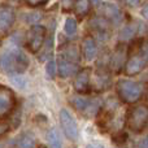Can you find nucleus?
<instances>
[{"instance_id": "19", "label": "nucleus", "mask_w": 148, "mask_h": 148, "mask_svg": "<svg viewBox=\"0 0 148 148\" xmlns=\"http://www.w3.org/2000/svg\"><path fill=\"white\" fill-rule=\"evenodd\" d=\"M64 30L65 33L68 34V35H73V34H75L77 31V21L74 20V18H68L66 21H65V26H64Z\"/></svg>"}, {"instance_id": "4", "label": "nucleus", "mask_w": 148, "mask_h": 148, "mask_svg": "<svg viewBox=\"0 0 148 148\" xmlns=\"http://www.w3.org/2000/svg\"><path fill=\"white\" fill-rule=\"evenodd\" d=\"M148 123V107L138 105L129 110L127 113V127L134 133L142 131Z\"/></svg>"}, {"instance_id": "9", "label": "nucleus", "mask_w": 148, "mask_h": 148, "mask_svg": "<svg viewBox=\"0 0 148 148\" xmlns=\"http://www.w3.org/2000/svg\"><path fill=\"white\" fill-rule=\"evenodd\" d=\"M72 104L77 110H81V112L86 113L87 116H92L100 109V104L97 100H88L78 96L72 97Z\"/></svg>"}, {"instance_id": "13", "label": "nucleus", "mask_w": 148, "mask_h": 148, "mask_svg": "<svg viewBox=\"0 0 148 148\" xmlns=\"http://www.w3.org/2000/svg\"><path fill=\"white\" fill-rule=\"evenodd\" d=\"M82 55L86 60H92L96 56V43H95L92 36H86L82 40Z\"/></svg>"}, {"instance_id": "31", "label": "nucleus", "mask_w": 148, "mask_h": 148, "mask_svg": "<svg viewBox=\"0 0 148 148\" xmlns=\"http://www.w3.org/2000/svg\"><path fill=\"white\" fill-rule=\"evenodd\" d=\"M38 148H46V147H44V146H40V147H38Z\"/></svg>"}, {"instance_id": "20", "label": "nucleus", "mask_w": 148, "mask_h": 148, "mask_svg": "<svg viewBox=\"0 0 148 148\" xmlns=\"http://www.w3.org/2000/svg\"><path fill=\"white\" fill-rule=\"evenodd\" d=\"M46 70H47V74H48L49 78H55V75H56V70H57L56 62H55V61H49L48 64H47Z\"/></svg>"}, {"instance_id": "8", "label": "nucleus", "mask_w": 148, "mask_h": 148, "mask_svg": "<svg viewBox=\"0 0 148 148\" xmlns=\"http://www.w3.org/2000/svg\"><path fill=\"white\" fill-rule=\"evenodd\" d=\"M148 62V57L142 52L139 55L131 56L125 64V73L126 75H136L146 68Z\"/></svg>"}, {"instance_id": "33", "label": "nucleus", "mask_w": 148, "mask_h": 148, "mask_svg": "<svg viewBox=\"0 0 148 148\" xmlns=\"http://www.w3.org/2000/svg\"><path fill=\"white\" fill-rule=\"evenodd\" d=\"M0 148H1V146H0Z\"/></svg>"}, {"instance_id": "23", "label": "nucleus", "mask_w": 148, "mask_h": 148, "mask_svg": "<svg viewBox=\"0 0 148 148\" xmlns=\"http://www.w3.org/2000/svg\"><path fill=\"white\" fill-rule=\"evenodd\" d=\"M113 140H114L117 144H123V143H125V140H126V135H125V134L118 133V135L113 136Z\"/></svg>"}, {"instance_id": "26", "label": "nucleus", "mask_w": 148, "mask_h": 148, "mask_svg": "<svg viewBox=\"0 0 148 148\" xmlns=\"http://www.w3.org/2000/svg\"><path fill=\"white\" fill-rule=\"evenodd\" d=\"M8 131V125H5V123H0V136L3 135V134H5Z\"/></svg>"}, {"instance_id": "15", "label": "nucleus", "mask_w": 148, "mask_h": 148, "mask_svg": "<svg viewBox=\"0 0 148 148\" xmlns=\"http://www.w3.org/2000/svg\"><path fill=\"white\" fill-rule=\"evenodd\" d=\"M103 13H104L107 17H109L110 20L116 21V22L121 18L120 9H118L116 5H113V4H104V7H103Z\"/></svg>"}, {"instance_id": "18", "label": "nucleus", "mask_w": 148, "mask_h": 148, "mask_svg": "<svg viewBox=\"0 0 148 148\" xmlns=\"http://www.w3.org/2000/svg\"><path fill=\"white\" fill-rule=\"evenodd\" d=\"M136 34V26L134 25V23H131V25H127L125 26V27L121 30L120 33V38L122 39V40H126V39H130L133 38L134 35Z\"/></svg>"}, {"instance_id": "11", "label": "nucleus", "mask_w": 148, "mask_h": 148, "mask_svg": "<svg viewBox=\"0 0 148 148\" xmlns=\"http://www.w3.org/2000/svg\"><path fill=\"white\" fill-rule=\"evenodd\" d=\"M16 18L14 9L9 5H0V33L5 34L10 30Z\"/></svg>"}, {"instance_id": "12", "label": "nucleus", "mask_w": 148, "mask_h": 148, "mask_svg": "<svg viewBox=\"0 0 148 148\" xmlns=\"http://www.w3.org/2000/svg\"><path fill=\"white\" fill-rule=\"evenodd\" d=\"M126 61H127V47L125 44H121L116 48V51L110 57V68L116 73H118L121 72L122 68H125Z\"/></svg>"}, {"instance_id": "17", "label": "nucleus", "mask_w": 148, "mask_h": 148, "mask_svg": "<svg viewBox=\"0 0 148 148\" xmlns=\"http://www.w3.org/2000/svg\"><path fill=\"white\" fill-rule=\"evenodd\" d=\"M18 146H20V148H34L35 139L31 134H23L18 140Z\"/></svg>"}, {"instance_id": "25", "label": "nucleus", "mask_w": 148, "mask_h": 148, "mask_svg": "<svg viewBox=\"0 0 148 148\" xmlns=\"http://www.w3.org/2000/svg\"><path fill=\"white\" fill-rule=\"evenodd\" d=\"M142 16H143L146 20H148V3L144 4L143 8H142Z\"/></svg>"}, {"instance_id": "7", "label": "nucleus", "mask_w": 148, "mask_h": 148, "mask_svg": "<svg viewBox=\"0 0 148 148\" xmlns=\"http://www.w3.org/2000/svg\"><path fill=\"white\" fill-rule=\"evenodd\" d=\"M60 123H61V127L68 138L72 139V140L78 139V125H77L75 120L73 118L72 113L68 109H61V112H60Z\"/></svg>"}, {"instance_id": "22", "label": "nucleus", "mask_w": 148, "mask_h": 148, "mask_svg": "<svg viewBox=\"0 0 148 148\" xmlns=\"http://www.w3.org/2000/svg\"><path fill=\"white\" fill-rule=\"evenodd\" d=\"M74 3H75V0H61V5H62V9L64 10H69L73 8Z\"/></svg>"}, {"instance_id": "3", "label": "nucleus", "mask_w": 148, "mask_h": 148, "mask_svg": "<svg viewBox=\"0 0 148 148\" xmlns=\"http://www.w3.org/2000/svg\"><path fill=\"white\" fill-rule=\"evenodd\" d=\"M117 92L120 99L126 104H133L139 100L142 95V86L138 82L122 79L117 83Z\"/></svg>"}, {"instance_id": "32", "label": "nucleus", "mask_w": 148, "mask_h": 148, "mask_svg": "<svg viewBox=\"0 0 148 148\" xmlns=\"http://www.w3.org/2000/svg\"><path fill=\"white\" fill-rule=\"evenodd\" d=\"M147 100H148V95H147Z\"/></svg>"}, {"instance_id": "29", "label": "nucleus", "mask_w": 148, "mask_h": 148, "mask_svg": "<svg viewBox=\"0 0 148 148\" xmlns=\"http://www.w3.org/2000/svg\"><path fill=\"white\" fill-rule=\"evenodd\" d=\"M143 53L146 55V56L148 57V43L146 44V47H144V49H143Z\"/></svg>"}, {"instance_id": "1", "label": "nucleus", "mask_w": 148, "mask_h": 148, "mask_svg": "<svg viewBox=\"0 0 148 148\" xmlns=\"http://www.w3.org/2000/svg\"><path fill=\"white\" fill-rule=\"evenodd\" d=\"M29 66V59L21 49L10 48L0 56V68L8 73H23Z\"/></svg>"}, {"instance_id": "30", "label": "nucleus", "mask_w": 148, "mask_h": 148, "mask_svg": "<svg viewBox=\"0 0 148 148\" xmlns=\"http://www.w3.org/2000/svg\"><path fill=\"white\" fill-rule=\"evenodd\" d=\"M91 1H92V3H97V1H99V0H91Z\"/></svg>"}, {"instance_id": "10", "label": "nucleus", "mask_w": 148, "mask_h": 148, "mask_svg": "<svg viewBox=\"0 0 148 148\" xmlns=\"http://www.w3.org/2000/svg\"><path fill=\"white\" fill-rule=\"evenodd\" d=\"M90 82H91V69L90 68H83L77 73L73 86L75 88V91L79 92V94H87L90 91Z\"/></svg>"}, {"instance_id": "16", "label": "nucleus", "mask_w": 148, "mask_h": 148, "mask_svg": "<svg viewBox=\"0 0 148 148\" xmlns=\"http://www.w3.org/2000/svg\"><path fill=\"white\" fill-rule=\"evenodd\" d=\"M47 140H48L49 148H61V139L56 129H51L47 134Z\"/></svg>"}, {"instance_id": "2", "label": "nucleus", "mask_w": 148, "mask_h": 148, "mask_svg": "<svg viewBox=\"0 0 148 148\" xmlns=\"http://www.w3.org/2000/svg\"><path fill=\"white\" fill-rule=\"evenodd\" d=\"M79 52L75 46H68L61 52L59 61V74L61 78H68L73 75L78 69Z\"/></svg>"}, {"instance_id": "28", "label": "nucleus", "mask_w": 148, "mask_h": 148, "mask_svg": "<svg viewBox=\"0 0 148 148\" xmlns=\"http://www.w3.org/2000/svg\"><path fill=\"white\" fill-rule=\"evenodd\" d=\"M86 148H104V147L100 146V144H90V146H87Z\"/></svg>"}, {"instance_id": "24", "label": "nucleus", "mask_w": 148, "mask_h": 148, "mask_svg": "<svg viewBox=\"0 0 148 148\" xmlns=\"http://www.w3.org/2000/svg\"><path fill=\"white\" fill-rule=\"evenodd\" d=\"M136 148H148V135L142 138L136 144Z\"/></svg>"}, {"instance_id": "6", "label": "nucleus", "mask_w": 148, "mask_h": 148, "mask_svg": "<svg viewBox=\"0 0 148 148\" xmlns=\"http://www.w3.org/2000/svg\"><path fill=\"white\" fill-rule=\"evenodd\" d=\"M16 105L14 92L7 86L0 84V120L5 118L13 112Z\"/></svg>"}, {"instance_id": "14", "label": "nucleus", "mask_w": 148, "mask_h": 148, "mask_svg": "<svg viewBox=\"0 0 148 148\" xmlns=\"http://www.w3.org/2000/svg\"><path fill=\"white\" fill-rule=\"evenodd\" d=\"M73 7H74V10H75L77 16H79V17L87 16L90 13V10H91L90 0H75Z\"/></svg>"}, {"instance_id": "21", "label": "nucleus", "mask_w": 148, "mask_h": 148, "mask_svg": "<svg viewBox=\"0 0 148 148\" xmlns=\"http://www.w3.org/2000/svg\"><path fill=\"white\" fill-rule=\"evenodd\" d=\"M25 3L29 7H40V5H44L46 3H48V0H25Z\"/></svg>"}, {"instance_id": "5", "label": "nucleus", "mask_w": 148, "mask_h": 148, "mask_svg": "<svg viewBox=\"0 0 148 148\" xmlns=\"http://www.w3.org/2000/svg\"><path fill=\"white\" fill-rule=\"evenodd\" d=\"M46 39V27L40 25H34L26 34V47L29 51L36 53L42 48Z\"/></svg>"}, {"instance_id": "27", "label": "nucleus", "mask_w": 148, "mask_h": 148, "mask_svg": "<svg viewBox=\"0 0 148 148\" xmlns=\"http://www.w3.org/2000/svg\"><path fill=\"white\" fill-rule=\"evenodd\" d=\"M138 3H139V0H127V4L129 5H133V7H134V5H136Z\"/></svg>"}]
</instances>
